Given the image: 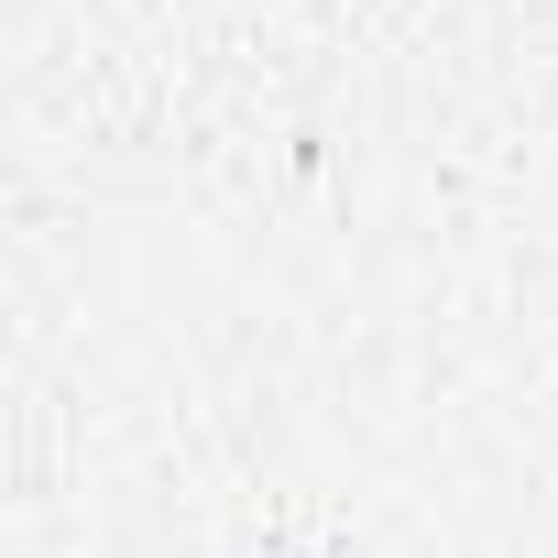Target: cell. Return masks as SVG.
I'll return each instance as SVG.
<instances>
[]
</instances>
